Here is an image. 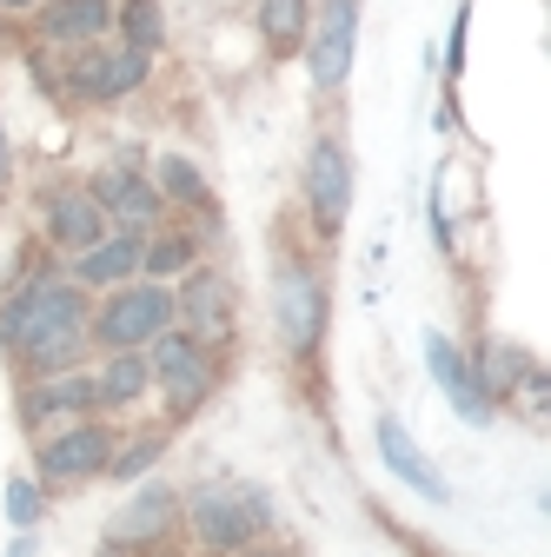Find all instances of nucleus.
I'll return each instance as SVG.
<instances>
[{
  "label": "nucleus",
  "mask_w": 551,
  "mask_h": 557,
  "mask_svg": "<svg viewBox=\"0 0 551 557\" xmlns=\"http://www.w3.org/2000/svg\"><path fill=\"white\" fill-rule=\"evenodd\" d=\"M0 338L8 352L27 359V372H66L87 338V299L66 278H27L0 312Z\"/></svg>",
  "instance_id": "f257e3e1"
},
{
  "label": "nucleus",
  "mask_w": 551,
  "mask_h": 557,
  "mask_svg": "<svg viewBox=\"0 0 551 557\" xmlns=\"http://www.w3.org/2000/svg\"><path fill=\"white\" fill-rule=\"evenodd\" d=\"M167 325H173V293L167 286H120L100 306L94 338L107 345V352H140V345H154Z\"/></svg>",
  "instance_id": "f03ea898"
},
{
  "label": "nucleus",
  "mask_w": 551,
  "mask_h": 557,
  "mask_svg": "<svg viewBox=\"0 0 551 557\" xmlns=\"http://www.w3.org/2000/svg\"><path fill=\"white\" fill-rule=\"evenodd\" d=\"M266 524H272V511H266L259 492H246V484H206V492H193V531L213 550H240Z\"/></svg>",
  "instance_id": "7ed1b4c3"
},
{
  "label": "nucleus",
  "mask_w": 551,
  "mask_h": 557,
  "mask_svg": "<svg viewBox=\"0 0 551 557\" xmlns=\"http://www.w3.org/2000/svg\"><path fill=\"white\" fill-rule=\"evenodd\" d=\"M154 379H160V392H167V405L173 411H193L206 392H213V359H206V345L193 338V332H160L154 338Z\"/></svg>",
  "instance_id": "20e7f679"
},
{
  "label": "nucleus",
  "mask_w": 551,
  "mask_h": 557,
  "mask_svg": "<svg viewBox=\"0 0 551 557\" xmlns=\"http://www.w3.org/2000/svg\"><path fill=\"white\" fill-rule=\"evenodd\" d=\"M272 319H280V338L293 345V352H313V345H319L326 293H319V278L306 265H293V259L272 272Z\"/></svg>",
  "instance_id": "39448f33"
},
{
  "label": "nucleus",
  "mask_w": 551,
  "mask_h": 557,
  "mask_svg": "<svg viewBox=\"0 0 551 557\" xmlns=\"http://www.w3.org/2000/svg\"><path fill=\"white\" fill-rule=\"evenodd\" d=\"M306 199H313V220L326 233L346 226V213H353V166H346V147H339V139H319V147H313V160H306Z\"/></svg>",
  "instance_id": "423d86ee"
},
{
  "label": "nucleus",
  "mask_w": 551,
  "mask_h": 557,
  "mask_svg": "<svg viewBox=\"0 0 551 557\" xmlns=\"http://www.w3.org/2000/svg\"><path fill=\"white\" fill-rule=\"evenodd\" d=\"M140 81H147V53H133V47H87L74 60V74H66V87L81 100H120Z\"/></svg>",
  "instance_id": "0eeeda50"
},
{
  "label": "nucleus",
  "mask_w": 551,
  "mask_h": 557,
  "mask_svg": "<svg viewBox=\"0 0 551 557\" xmlns=\"http://www.w3.org/2000/svg\"><path fill=\"white\" fill-rule=\"evenodd\" d=\"M372 438H379V458H385V471H392L399 484H412V492H419L426 505H445V498H452V484L432 471V458L419 451V438H412V432L399 425L392 411H385L379 425H372Z\"/></svg>",
  "instance_id": "6e6552de"
},
{
  "label": "nucleus",
  "mask_w": 551,
  "mask_h": 557,
  "mask_svg": "<svg viewBox=\"0 0 551 557\" xmlns=\"http://www.w3.org/2000/svg\"><path fill=\"white\" fill-rule=\"evenodd\" d=\"M426 366H432V379H439V392L452 398V411L465 418V425H492V398H486V385L472 379V366H465V352L445 338V332H426Z\"/></svg>",
  "instance_id": "1a4fd4ad"
},
{
  "label": "nucleus",
  "mask_w": 551,
  "mask_h": 557,
  "mask_svg": "<svg viewBox=\"0 0 551 557\" xmlns=\"http://www.w3.org/2000/svg\"><path fill=\"white\" fill-rule=\"evenodd\" d=\"M107 458H113L107 425H74V432H60V438L40 445V478H53V484H81V478H100Z\"/></svg>",
  "instance_id": "9d476101"
},
{
  "label": "nucleus",
  "mask_w": 551,
  "mask_h": 557,
  "mask_svg": "<svg viewBox=\"0 0 551 557\" xmlns=\"http://www.w3.org/2000/svg\"><path fill=\"white\" fill-rule=\"evenodd\" d=\"M353 40H359V8H332L326 27L313 34V81L319 87H339L353 74Z\"/></svg>",
  "instance_id": "9b49d317"
},
{
  "label": "nucleus",
  "mask_w": 551,
  "mask_h": 557,
  "mask_svg": "<svg viewBox=\"0 0 551 557\" xmlns=\"http://www.w3.org/2000/svg\"><path fill=\"white\" fill-rule=\"evenodd\" d=\"M94 206H100V213H113L126 233H140V226L160 213V193H154L147 180H133L126 166H113V173H100V180H94Z\"/></svg>",
  "instance_id": "f8f14e48"
},
{
  "label": "nucleus",
  "mask_w": 551,
  "mask_h": 557,
  "mask_svg": "<svg viewBox=\"0 0 551 557\" xmlns=\"http://www.w3.org/2000/svg\"><path fill=\"white\" fill-rule=\"evenodd\" d=\"M47 233H53V246H66V252H87V246L107 239V213L94 206V193H60V199L47 206Z\"/></svg>",
  "instance_id": "ddd939ff"
},
{
  "label": "nucleus",
  "mask_w": 551,
  "mask_h": 557,
  "mask_svg": "<svg viewBox=\"0 0 551 557\" xmlns=\"http://www.w3.org/2000/svg\"><path fill=\"white\" fill-rule=\"evenodd\" d=\"M140 233H113V239H100V246H87L81 252V286H126L133 272H140Z\"/></svg>",
  "instance_id": "4468645a"
},
{
  "label": "nucleus",
  "mask_w": 551,
  "mask_h": 557,
  "mask_svg": "<svg viewBox=\"0 0 551 557\" xmlns=\"http://www.w3.org/2000/svg\"><path fill=\"white\" fill-rule=\"evenodd\" d=\"M113 27V8L107 0H53V8L40 14V34L60 40V47H81V40H100Z\"/></svg>",
  "instance_id": "2eb2a0df"
},
{
  "label": "nucleus",
  "mask_w": 551,
  "mask_h": 557,
  "mask_svg": "<svg viewBox=\"0 0 551 557\" xmlns=\"http://www.w3.org/2000/svg\"><path fill=\"white\" fill-rule=\"evenodd\" d=\"M173 312H186L193 338H220V332L233 325V312H226V286H220L213 272H199L193 286H186V299H173Z\"/></svg>",
  "instance_id": "dca6fc26"
},
{
  "label": "nucleus",
  "mask_w": 551,
  "mask_h": 557,
  "mask_svg": "<svg viewBox=\"0 0 551 557\" xmlns=\"http://www.w3.org/2000/svg\"><path fill=\"white\" fill-rule=\"evenodd\" d=\"M180 511V498L167 492V484H147V492L140 498H133L120 518H113V537L120 544H140V537H154V531H167V518Z\"/></svg>",
  "instance_id": "f3484780"
},
{
  "label": "nucleus",
  "mask_w": 551,
  "mask_h": 557,
  "mask_svg": "<svg viewBox=\"0 0 551 557\" xmlns=\"http://www.w3.org/2000/svg\"><path fill=\"white\" fill-rule=\"evenodd\" d=\"M94 385H100V405H133V398L154 385V366H147L140 352H113V366H107Z\"/></svg>",
  "instance_id": "a211bd4d"
},
{
  "label": "nucleus",
  "mask_w": 551,
  "mask_h": 557,
  "mask_svg": "<svg viewBox=\"0 0 551 557\" xmlns=\"http://www.w3.org/2000/svg\"><path fill=\"white\" fill-rule=\"evenodd\" d=\"M100 405V385L94 379H53L40 392H27V418H53V411H87Z\"/></svg>",
  "instance_id": "6ab92c4d"
},
{
  "label": "nucleus",
  "mask_w": 551,
  "mask_h": 557,
  "mask_svg": "<svg viewBox=\"0 0 551 557\" xmlns=\"http://www.w3.org/2000/svg\"><path fill=\"white\" fill-rule=\"evenodd\" d=\"M259 34L266 47H299L306 40V0H259Z\"/></svg>",
  "instance_id": "aec40b11"
},
{
  "label": "nucleus",
  "mask_w": 551,
  "mask_h": 557,
  "mask_svg": "<svg viewBox=\"0 0 551 557\" xmlns=\"http://www.w3.org/2000/svg\"><path fill=\"white\" fill-rule=\"evenodd\" d=\"M120 27H126V47H133V53H154V47L167 40L154 0H126V8H120Z\"/></svg>",
  "instance_id": "412c9836"
},
{
  "label": "nucleus",
  "mask_w": 551,
  "mask_h": 557,
  "mask_svg": "<svg viewBox=\"0 0 551 557\" xmlns=\"http://www.w3.org/2000/svg\"><path fill=\"white\" fill-rule=\"evenodd\" d=\"M160 193H173V199H186V206H206V180H199V166L180 160V153L160 160Z\"/></svg>",
  "instance_id": "4be33fe9"
},
{
  "label": "nucleus",
  "mask_w": 551,
  "mask_h": 557,
  "mask_svg": "<svg viewBox=\"0 0 551 557\" xmlns=\"http://www.w3.org/2000/svg\"><path fill=\"white\" fill-rule=\"evenodd\" d=\"M140 265H147L154 278H173V272L193 265V239H154V246L140 252Z\"/></svg>",
  "instance_id": "5701e85b"
},
{
  "label": "nucleus",
  "mask_w": 551,
  "mask_h": 557,
  "mask_svg": "<svg viewBox=\"0 0 551 557\" xmlns=\"http://www.w3.org/2000/svg\"><path fill=\"white\" fill-rule=\"evenodd\" d=\"M34 518H40V484H34V478H14V484H8V524L27 531Z\"/></svg>",
  "instance_id": "b1692460"
},
{
  "label": "nucleus",
  "mask_w": 551,
  "mask_h": 557,
  "mask_svg": "<svg viewBox=\"0 0 551 557\" xmlns=\"http://www.w3.org/2000/svg\"><path fill=\"white\" fill-rule=\"evenodd\" d=\"M154 458H160V438H140V445H133V451L107 458V471H113V478H140V471H147Z\"/></svg>",
  "instance_id": "393cba45"
},
{
  "label": "nucleus",
  "mask_w": 551,
  "mask_h": 557,
  "mask_svg": "<svg viewBox=\"0 0 551 557\" xmlns=\"http://www.w3.org/2000/svg\"><path fill=\"white\" fill-rule=\"evenodd\" d=\"M8 166H14V160H8V133H0V180H8Z\"/></svg>",
  "instance_id": "a878e982"
},
{
  "label": "nucleus",
  "mask_w": 551,
  "mask_h": 557,
  "mask_svg": "<svg viewBox=\"0 0 551 557\" xmlns=\"http://www.w3.org/2000/svg\"><path fill=\"white\" fill-rule=\"evenodd\" d=\"M0 8H34V0H0Z\"/></svg>",
  "instance_id": "bb28decb"
},
{
  "label": "nucleus",
  "mask_w": 551,
  "mask_h": 557,
  "mask_svg": "<svg viewBox=\"0 0 551 557\" xmlns=\"http://www.w3.org/2000/svg\"><path fill=\"white\" fill-rule=\"evenodd\" d=\"M332 8H359V0H332Z\"/></svg>",
  "instance_id": "cd10ccee"
},
{
  "label": "nucleus",
  "mask_w": 551,
  "mask_h": 557,
  "mask_svg": "<svg viewBox=\"0 0 551 557\" xmlns=\"http://www.w3.org/2000/svg\"><path fill=\"white\" fill-rule=\"evenodd\" d=\"M100 557H120V550H100Z\"/></svg>",
  "instance_id": "c85d7f7f"
}]
</instances>
